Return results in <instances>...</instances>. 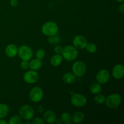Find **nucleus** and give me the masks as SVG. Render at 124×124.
Segmentation results:
<instances>
[{
	"label": "nucleus",
	"instance_id": "obj_21",
	"mask_svg": "<svg viewBox=\"0 0 124 124\" xmlns=\"http://www.w3.org/2000/svg\"><path fill=\"white\" fill-rule=\"evenodd\" d=\"M48 43L50 44H58L61 41V38L58 34L56 35H53V36H48V39H47Z\"/></svg>",
	"mask_w": 124,
	"mask_h": 124
},
{
	"label": "nucleus",
	"instance_id": "obj_1",
	"mask_svg": "<svg viewBox=\"0 0 124 124\" xmlns=\"http://www.w3.org/2000/svg\"><path fill=\"white\" fill-rule=\"evenodd\" d=\"M62 56L68 61L75 60L78 56V49L73 46H67L64 47L61 53Z\"/></svg>",
	"mask_w": 124,
	"mask_h": 124
},
{
	"label": "nucleus",
	"instance_id": "obj_16",
	"mask_svg": "<svg viewBox=\"0 0 124 124\" xmlns=\"http://www.w3.org/2000/svg\"><path fill=\"white\" fill-rule=\"evenodd\" d=\"M42 65V62L41 59H39L38 58L31 59L30 62H29V68L31 70H39Z\"/></svg>",
	"mask_w": 124,
	"mask_h": 124
},
{
	"label": "nucleus",
	"instance_id": "obj_3",
	"mask_svg": "<svg viewBox=\"0 0 124 124\" xmlns=\"http://www.w3.org/2000/svg\"><path fill=\"white\" fill-rule=\"evenodd\" d=\"M19 115L22 119L31 121L35 115V111L32 107L29 105H24L19 109Z\"/></svg>",
	"mask_w": 124,
	"mask_h": 124
},
{
	"label": "nucleus",
	"instance_id": "obj_28",
	"mask_svg": "<svg viewBox=\"0 0 124 124\" xmlns=\"http://www.w3.org/2000/svg\"><path fill=\"white\" fill-rule=\"evenodd\" d=\"M21 68L23 70H27L29 68V62L28 61L22 60V62L20 64Z\"/></svg>",
	"mask_w": 124,
	"mask_h": 124
},
{
	"label": "nucleus",
	"instance_id": "obj_19",
	"mask_svg": "<svg viewBox=\"0 0 124 124\" xmlns=\"http://www.w3.org/2000/svg\"><path fill=\"white\" fill-rule=\"evenodd\" d=\"M9 108L8 105L4 103L0 104V119H4L8 115Z\"/></svg>",
	"mask_w": 124,
	"mask_h": 124
},
{
	"label": "nucleus",
	"instance_id": "obj_17",
	"mask_svg": "<svg viewBox=\"0 0 124 124\" xmlns=\"http://www.w3.org/2000/svg\"><path fill=\"white\" fill-rule=\"evenodd\" d=\"M62 62V56L60 54H54L50 59V63L53 67H58Z\"/></svg>",
	"mask_w": 124,
	"mask_h": 124
},
{
	"label": "nucleus",
	"instance_id": "obj_18",
	"mask_svg": "<svg viewBox=\"0 0 124 124\" xmlns=\"http://www.w3.org/2000/svg\"><path fill=\"white\" fill-rule=\"evenodd\" d=\"M62 80L65 84H72L76 80V76L72 73H66L63 75Z\"/></svg>",
	"mask_w": 124,
	"mask_h": 124
},
{
	"label": "nucleus",
	"instance_id": "obj_5",
	"mask_svg": "<svg viewBox=\"0 0 124 124\" xmlns=\"http://www.w3.org/2000/svg\"><path fill=\"white\" fill-rule=\"evenodd\" d=\"M18 54L21 59L30 61L33 56V53L30 47L27 46H22L18 49Z\"/></svg>",
	"mask_w": 124,
	"mask_h": 124
},
{
	"label": "nucleus",
	"instance_id": "obj_34",
	"mask_svg": "<svg viewBox=\"0 0 124 124\" xmlns=\"http://www.w3.org/2000/svg\"><path fill=\"white\" fill-rule=\"evenodd\" d=\"M116 1H117V2H123L124 1V0H116Z\"/></svg>",
	"mask_w": 124,
	"mask_h": 124
},
{
	"label": "nucleus",
	"instance_id": "obj_23",
	"mask_svg": "<svg viewBox=\"0 0 124 124\" xmlns=\"http://www.w3.org/2000/svg\"><path fill=\"white\" fill-rule=\"evenodd\" d=\"M22 123H23L22 118L20 116H16V115L12 116L8 121L9 124H21Z\"/></svg>",
	"mask_w": 124,
	"mask_h": 124
},
{
	"label": "nucleus",
	"instance_id": "obj_2",
	"mask_svg": "<svg viewBox=\"0 0 124 124\" xmlns=\"http://www.w3.org/2000/svg\"><path fill=\"white\" fill-rule=\"evenodd\" d=\"M41 31L47 36H53L58 34L59 27L56 23L53 21H48L44 23L41 27Z\"/></svg>",
	"mask_w": 124,
	"mask_h": 124
},
{
	"label": "nucleus",
	"instance_id": "obj_32",
	"mask_svg": "<svg viewBox=\"0 0 124 124\" xmlns=\"http://www.w3.org/2000/svg\"><path fill=\"white\" fill-rule=\"evenodd\" d=\"M8 122L3 119H0V124H7Z\"/></svg>",
	"mask_w": 124,
	"mask_h": 124
},
{
	"label": "nucleus",
	"instance_id": "obj_10",
	"mask_svg": "<svg viewBox=\"0 0 124 124\" xmlns=\"http://www.w3.org/2000/svg\"><path fill=\"white\" fill-rule=\"evenodd\" d=\"M96 79L97 82L100 84H105L110 79V73L106 69H102L96 74Z\"/></svg>",
	"mask_w": 124,
	"mask_h": 124
},
{
	"label": "nucleus",
	"instance_id": "obj_6",
	"mask_svg": "<svg viewBox=\"0 0 124 124\" xmlns=\"http://www.w3.org/2000/svg\"><path fill=\"white\" fill-rule=\"evenodd\" d=\"M73 73L76 77H81L85 74L87 71V66L82 61H76L72 65Z\"/></svg>",
	"mask_w": 124,
	"mask_h": 124
},
{
	"label": "nucleus",
	"instance_id": "obj_8",
	"mask_svg": "<svg viewBox=\"0 0 124 124\" xmlns=\"http://www.w3.org/2000/svg\"><path fill=\"white\" fill-rule=\"evenodd\" d=\"M71 102L76 107H82L87 104V98L82 94L75 93L71 98Z\"/></svg>",
	"mask_w": 124,
	"mask_h": 124
},
{
	"label": "nucleus",
	"instance_id": "obj_7",
	"mask_svg": "<svg viewBox=\"0 0 124 124\" xmlns=\"http://www.w3.org/2000/svg\"><path fill=\"white\" fill-rule=\"evenodd\" d=\"M44 92L42 88L39 87H35L32 88L29 93V98L33 102H39L42 99Z\"/></svg>",
	"mask_w": 124,
	"mask_h": 124
},
{
	"label": "nucleus",
	"instance_id": "obj_14",
	"mask_svg": "<svg viewBox=\"0 0 124 124\" xmlns=\"http://www.w3.org/2000/svg\"><path fill=\"white\" fill-rule=\"evenodd\" d=\"M18 47L15 44H11L6 47L5 53L8 58H14L18 54Z\"/></svg>",
	"mask_w": 124,
	"mask_h": 124
},
{
	"label": "nucleus",
	"instance_id": "obj_15",
	"mask_svg": "<svg viewBox=\"0 0 124 124\" xmlns=\"http://www.w3.org/2000/svg\"><path fill=\"white\" fill-rule=\"evenodd\" d=\"M85 119L84 114L81 111H76L71 116V121L73 123L78 124L82 123Z\"/></svg>",
	"mask_w": 124,
	"mask_h": 124
},
{
	"label": "nucleus",
	"instance_id": "obj_22",
	"mask_svg": "<svg viewBox=\"0 0 124 124\" xmlns=\"http://www.w3.org/2000/svg\"><path fill=\"white\" fill-rule=\"evenodd\" d=\"M61 120L62 123L65 124H70L71 121V116L69 113L64 112L61 116Z\"/></svg>",
	"mask_w": 124,
	"mask_h": 124
},
{
	"label": "nucleus",
	"instance_id": "obj_27",
	"mask_svg": "<svg viewBox=\"0 0 124 124\" xmlns=\"http://www.w3.org/2000/svg\"><path fill=\"white\" fill-rule=\"evenodd\" d=\"M31 123L33 124H44L45 121L43 119H42L41 117H35V118L32 119V121H31Z\"/></svg>",
	"mask_w": 124,
	"mask_h": 124
},
{
	"label": "nucleus",
	"instance_id": "obj_29",
	"mask_svg": "<svg viewBox=\"0 0 124 124\" xmlns=\"http://www.w3.org/2000/svg\"><path fill=\"white\" fill-rule=\"evenodd\" d=\"M63 48L60 46H56L54 48V52H55L56 54H61L62 52Z\"/></svg>",
	"mask_w": 124,
	"mask_h": 124
},
{
	"label": "nucleus",
	"instance_id": "obj_30",
	"mask_svg": "<svg viewBox=\"0 0 124 124\" xmlns=\"http://www.w3.org/2000/svg\"><path fill=\"white\" fill-rule=\"evenodd\" d=\"M18 4V0H10V5L12 7H16Z\"/></svg>",
	"mask_w": 124,
	"mask_h": 124
},
{
	"label": "nucleus",
	"instance_id": "obj_24",
	"mask_svg": "<svg viewBox=\"0 0 124 124\" xmlns=\"http://www.w3.org/2000/svg\"><path fill=\"white\" fill-rule=\"evenodd\" d=\"M105 99H106V98L103 94L98 93L94 97V101L98 105H101V104L105 103Z\"/></svg>",
	"mask_w": 124,
	"mask_h": 124
},
{
	"label": "nucleus",
	"instance_id": "obj_20",
	"mask_svg": "<svg viewBox=\"0 0 124 124\" xmlns=\"http://www.w3.org/2000/svg\"><path fill=\"white\" fill-rule=\"evenodd\" d=\"M102 91L101 84L99 83H93L92 84L90 87V92L94 94H97L100 93Z\"/></svg>",
	"mask_w": 124,
	"mask_h": 124
},
{
	"label": "nucleus",
	"instance_id": "obj_9",
	"mask_svg": "<svg viewBox=\"0 0 124 124\" xmlns=\"http://www.w3.org/2000/svg\"><path fill=\"white\" fill-rule=\"evenodd\" d=\"M39 76L38 73L36 71L31 70L25 72L23 76L24 81L29 84L36 83L39 80Z\"/></svg>",
	"mask_w": 124,
	"mask_h": 124
},
{
	"label": "nucleus",
	"instance_id": "obj_25",
	"mask_svg": "<svg viewBox=\"0 0 124 124\" xmlns=\"http://www.w3.org/2000/svg\"><path fill=\"white\" fill-rule=\"evenodd\" d=\"M85 48L87 52L90 53H94L97 51V46L94 43H87Z\"/></svg>",
	"mask_w": 124,
	"mask_h": 124
},
{
	"label": "nucleus",
	"instance_id": "obj_31",
	"mask_svg": "<svg viewBox=\"0 0 124 124\" xmlns=\"http://www.w3.org/2000/svg\"><path fill=\"white\" fill-rule=\"evenodd\" d=\"M119 11L122 13V14H124V4H122L119 6Z\"/></svg>",
	"mask_w": 124,
	"mask_h": 124
},
{
	"label": "nucleus",
	"instance_id": "obj_4",
	"mask_svg": "<svg viewBox=\"0 0 124 124\" xmlns=\"http://www.w3.org/2000/svg\"><path fill=\"white\" fill-rule=\"evenodd\" d=\"M122 98L118 93H113L105 99V104L110 108L114 109L118 107L121 104Z\"/></svg>",
	"mask_w": 124,
	"mask_h": 124
},
{
	"label": "nucleus",
	"instance_id": "obj_12",
	"mask_svg": "<svg viewBox=\"0 0 124 124\" xmlns=\"http://www.w3.org/2000/svg\"><path fill=\"white\" fill-rule=\"evenodd\" d=\"M113 78L116 79H121L124 76V67L122 64H116L112 70Z\"/></svg>",
	"mask_w": 124,
	"mask_h": 124
},
{
	"label": "nucleus",
	"instance_id": "obj_33",
	"mask_svg": "<svg viewBox=\"0 0 124 124\" xmlns=\"http://www.w3.org/2000/svg\"><path fill=\"white\" fill-rule=\"evenodd\" d=\"M31 122H30V121H25V122H24V124H31Z\"/></svg>",
	"mask_w": 124,
	"mask_h": 124
},
{
	"label": "nucleus",
	"instance_id": "obj_11",
	"mask_svg": "<svg viewBox=\"0 0 124 124\" xmlns=\"http://www.w3.org/2000/svg\"><path fill=\"white\" fill-rule=\"evenodd\" d=\"M73 46L77 49L82 50L85 48L87 44V40L82 35H77L75 36L73 40Z\"/></svg>",
	"mask_w": 124,
	"mask_h": 124
},
{
	"label": "nucleus",
	"instance_id": "obj_26",
	"mask_svg": "<svg viewBox=\"0 0 124 124\" xmlns=\"http://www.w3.org/2000/svg\"><path fill=\"white\" fill-rule=\"evenodd\" d=\"M45 56H46V52L42 48H39L36 52V56L38 59L42 60L44 58Z\"/></svg>",
	"mask_w": 124,
	"mask_h": 124
},
{
	"label": "nucleus",
	"instance_id": "obj_13",
	"mask_svg": "<svg viewBox=\"0 0 124 124\" xmlns=\"http://www.w3.org/2000/svg\"><path fill=\"white\" fill-rule=\"evenodd\" d=\"M43 117L45 122H47L48 124H54L56 121V116L55 113L52 110H48L45 111L43 115Z\"/></svg>",
	"mask_w": 124,
	"mask_h": 124
}]
</instances>
